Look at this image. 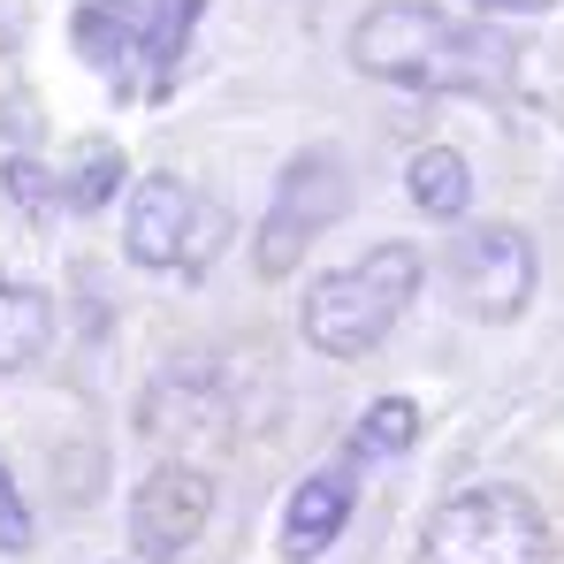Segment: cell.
I'll list each match as a JSON object with an SVG mask.
<instances>
[{"label": "cell", "instance_id": "obj_1", "mask_svg": "<svg viewBox=\"0 0 564 564\" xmlns=\"http://www.w3.org/2000/svg\"><path fill=\"white\" fill-rule=\"evenodd\" d=\"M351 62L381 85H404V93H503L519 77V46L503 31L458 23L427 0L367 8L351 31Z\"/></svg>", "mask_w": 564, "mask_h": 564}, {"label": "cell", "instance_id": "obj_2", "mask_svg": "<svg viewBox=\"0 0 564 564\" xmlns=\"http://www.w3.org/2000/svg\"><path fill=\"white\" fill-rule=\"evenodd\" d=\"M420 290V252L412 245H381L367 260L336 268V275L313 282L305 297V344L321 359H367L381 336L397 328V313L412 305Z\"/></svg>", "mask_w": 564, "mask_h": 564}, {"label": "cell", "instance_id": "obj_3", "mask_svg": "<svg viewBox=\"0 0 564 564\" xmlns=\"http://www.w3.org/2000/svg\"><path fill=\"white\" fill-rule=\"evenodd\" d=\"M198 8L206 0H85L69 39L85 62H99L115 77V93H138V85H169Z\"/></svg>", "mask_w": 564, "mask_h": 564}, {"label": "cell", "instance_id": "obj_4", "mask_svg": "<svg viewBox=\"0 0 564 564\" xmlns=\"http://www.w3.org/2000/svg\"><path fill=\"white\" fill-rule=\"evenodd\" d=\"M412 564H550V519L519 488H466L427 519Z\"/></svg>", "mask_w": 564, "mask_h": 564}, {"label": "cell", "instance_id": "obj_5", "mask_svg": "<svg viewBox=\"0 0 564 564\" xmlns=\"http://www.w3.org/2000/svg\"><path fill=\"white\" fill-rule=\"evenodd\" d=\"M122 245L138 268H176V275H198L221 245H229V214L214 198H198L176 176H145L130 191V221H122Z\"/></svg>", "mask_w": 564, "mask_h": 564}, {"label": "cell", "instance_id": "obj_6", "mask_svg": "<svg viewBox=\"0 0 564 564\" xmlns=\"http://www.w3.org/2000/svg\"><path fill=\"white\" fill-rule=\"evenodd\" d=\"M344 206H351V176H344V161H336V153H297V161L282 169L275 206H268L260 245H252L260 275H268V282L290 275V268L305 260V245H313L328 221H344Z\"/></svg>", "mask_w": 564, "mask_h": 564}, {"label": "cell", "instance_id": "obj_7", "mask_svg": "<svg viewBox=\"0 0 564 564\" xmlns=\"http://www.w3.org/2000/svg\"><path fill=\"white\" fill-rule=\"evenodd\" d=\"M451 290H458V305H466L473 321H511V313H527V297H534V245L519 237V229H473L458 237V252H451Z\"/></svg>", "mask_w": 564, "mask_h": 564}, {"label": "cell", "instance_id": "obj_8", "mask_svg": "<svg viewBox=\"0 0 564 564\" xmlns=\"http://www.w3.org/2000/svg\"><path fill=\"white\" fill-rule=\"evenodd\" d=\"M206 511H214V480L198 466H161L138 488V503H130V542H138V557L176 564L191 542H198Z\"/></svg>", "mask_w": 564, "mask_h": 564}, {"label": "cell", "instance_id": "obj_9", "mask_svg": "<svg viewBox=\"0 0 564 564\" xmlns=\"http://www.w3.org/2000/svg\"><path fill=\"white\" fill-rule=\"evenodd\" d=\"M351 473L328 466V473H305L297 480V496H290V519H282V557L290 564H313L336 534H344V519H351Z\"/></svg>", "mask_w": 564, "mask_h": 564}, {"label": "cell", "instance_id": "obj_10", "mask_svg": "<svg viewBox=\"0 0 564 564\" xmlns=\"http://www.w3.org/2000/svg\"><path fill=\"white\" fill-rule=\"evenodd\" d=\"M412 206L435 214V221H458V214L473 206L466 153H451V145H420V153H412Z\"/></svg>", "mask_w": 564, "mask_h": 564}, {"label": "cell", "instance_id": "obj_11", "mask_svg": "<svg viewBox=\"0 0 564 564\" xmlns=\"http://www.w3.org/2000/svg\"><path fill=\"white\" fill-rule=\"evenodd\" d=\"M46 336H54L46 297L0 275V367H8V375H15V367H31V359L46 351Z\"/></svg>", "mask_w": 564, "mask_h": 564}, {"label": "cell", "instance_id": "obj_12", "mask_svg": "<svg viewBox=\"0 0 564 564\" xmlns=\"http://www.w3.org/2000/svg\"><path fill=\"white\" fill-rule=\"evenodd\" d=\"M412 443H420V404H412V397L367 404V420H359V451H367V458H397V451H412Z\"/></svg>", "mask_w": 564, "mask_h": 564}, {"label": "cell", "instance_id": "obj_13", "mask_svg": "<svg viewBox=\"0 0 564 564\" xmlns=\"http://www.w3.org/2000/svg\"><path fill=\"white\" fill-rule=\"evenodd\" d=\"M122 184V153L115 145H85V161L69 169V184H62V206H77V214H99L107 198Z\"/></svg>", "mask_w": 564, "mask_h": 564}, {"label": "cell", "instance_id": "obj_14", "mask_svg": "<svg viewBox=\"0 0 564 564\" xmlns=\"http://www.w3.org/2000/svg\"><path fill=\"white\" fill-rule=\"evenodd\" d=\"M0 550L15 557V550H31V511H23V496H15V480L0 466Z\"/></svg>", "mask_w": 564, "mask_h": 564}, {"label": "cell", "instance_id": "obj_15", "mask_svg": "<svg viewBox=\"0 0 564 564\" xmlns=\"http://www.w3.org/2000/svg\"><path fill=\"white\" fill-rule=\"evenodd\" d=\"M488 15H542V8H557V0H480Z\"/></svg>", "mask_w": 564, "mask_h": 564}]
</instances>
